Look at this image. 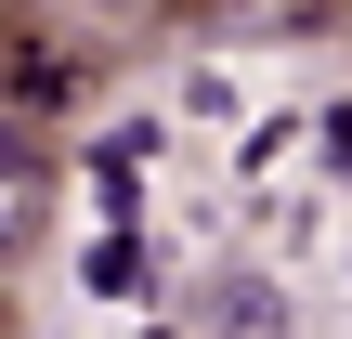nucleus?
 Here are the masks:
<instances>
[{"mask_svg":"<svg viewBox=\"0 0 352 339\" xmlns=\"http://www.w3.org/2000/svg\"><path fill=\"white\" fill-rule=\"evenodd\" d=\"M91 13H157V0H91Z\"/></svg>","mask_w":352,"mask_h":339,"instance_id":"nucleus-2","label":"nucleus"},{"mask_svg":"<svg viewBox=\"0 0 352 339\" xmlns=\"http://www.w3.org/2000/svg\"><path fill=\"white\" fill-rule=\"evenodd\" d=\"M196 327L209 339H300V287L261 274V261H222V274H196Z\"/></svg>","mask_w":352,"mask_h":339,"instance_id":"nucleus-1","label":"nucleus"}]
</instances>
